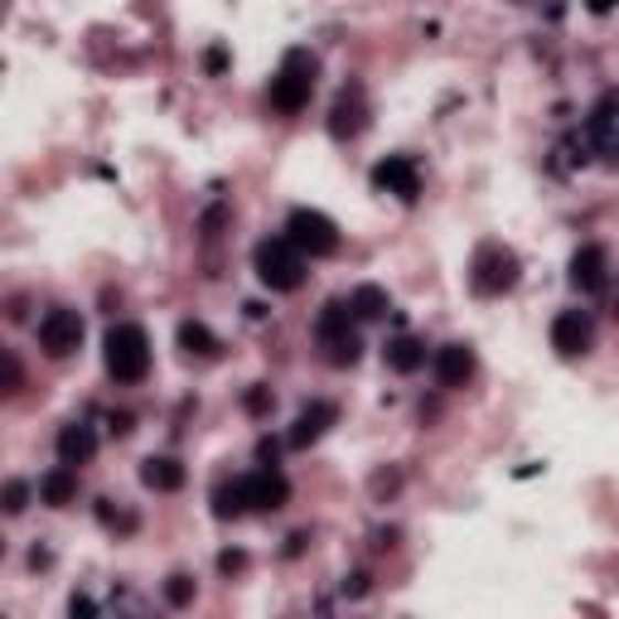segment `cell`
Instances as JSON below:
<instances>
[{
  "label": "cell",
  "instance_id": "d6986e66",
  "mask_svg": "<svg viewBox=\"0 0 619 619\" xmlns=\"http://www.w3.org/2000/svg\"><path fill=\"white\" fill-rule=\"evenodd\" d=\"M383 359H387V369L393 373H416L426 363V344L421 339H412V334H397L393 344L383 349Z\"/></svg>",
  "mask_w": 619,
  "mask_h": 619
},
{
  "label": "cell",
  "instance_id": "5b68a950",
  "mask_svg": "<svg viewBox=\"0 0 619 619\" xmlns=\"http://www.w3.org/2000/svg\"><path fill=\"white\" fill-rule=\"evenodd\" d=\"M286 237L296 243L306 257H334L339 252V227L324 218L320 209H296L286 218Z\"/></svg>",
  "mask_w": 619,
  "mask_h": 619
},
{
  "label": "cell",
  "instance_id": "7402d4cb",
  "mask_svg": "<svg viewBox=\"0 0 619 619\" xmlns=\"http://www.w3.org/2000/svg\"><path fill=\"white\" fill-rule=\"evenodd\" d=\"M320 344H324V359H330L334 369H353V363H359V353H363V339L353 330L330 334V339H320Z\"/></svg>",
  "mask_w": 619,
  "mask_h": 619
},
{
  "label": "cell",
  "instance_id": "ac0fdd59",
  "mask_svg": "<svg viewBox=\"0 0 619 619\" xmlns=\"http://www.w3.org/2000/svg\"><path fill=\"white\" fill-rule=\"evenodd\" d=\"M252 509V499H247V474L243 479H223L218 489H213V517H243Z\"/></svg>",
  "mask_w": 619,
  "mask_h": 619
},
{
  "label": "cell",
  "instance_id": "d6a6232c",
  "mask_svg": "<svg viewBox=\"0 0 619 619\" xmlns=\"http://www.w3.org/2000/svg\"><path fill=\"white\" fill-rule=\"evenodd\" d=\"M257 455H262V460H267V465H276V455H281V446H276V440H262V446H257Z\"/></svg>",
  "mask_w": 619,
  "mask_h": 619
},
{
  "label": "cell",
  "instance_id": "d590c367",
  "mask_svg": "<svg viewBox=\"0 0 619 619\" xmlns=\"http://www.w3.org/2000/svg\"><path fill=\"white\" fill-rule=\"evenodd\" d=\"M615 314H619V296H615Z\"/></svg>",
  "mask_w": 619,
  "mask_h": 619
},
{
  "label": "cell",
  "instance_id": "6da1fadb",
  "mask_svg": "<svg viewBox=\"0 0 619 619\" xmlns=\"http://www.w3.org/2000/svg\"><path fill=\"white\" fill-rule=\"evenodd\" d=\"M314 78H320V58H314L310 49H290V54L281 58V68H276V78H271V107L286 111V117L306 111L310 93H314Z\"/></svg>",
  "mask_w": 619,
  "mask_h": 619
},
{
  "label": "cell",
  "instance_id": "83f0119b",
  "mask_svg": "<svg viewBox=\"0 0 619 619\" xmlns=\"http://www.w3.org/2000/svg\"><path fill=\"white\" fill-rule=\"evenodd\" d=\"M243 566H247V557H243V552H223V557H218V572H223V576L243 572Z\"/></svg>",
  "mask_w": 619,
  "mask_h": 619
},
{
  "label": "cell",
  "instance_id": "e0dca14e",
  "mask_svg": "<svg viewBox=\"0 0 619 619\" xmlns=\"http://www.w3.org/2000/svg\"><path fill=\"white\" fill-rule=\"evenodd\" d=\"M40 499L49 503V509H68V503L78 499V470H73V465H58V470H49L40 479Z\"/></svg>",
  "mask_w": 619,
  "mask_h": 619
},
{
  "label": "cell",
  "instance_id": "9c48e42d",
  "mask_svg": "<svg viewBox=\"0 0 619 619\" xmlns=\"http://www.w3.org/2000/svg\"><path fill=\"white\" fill-rule=\"evenodd\" d=\"M590 339H596V324H590L586 310H562L557 320H552V349H557L562 359H580V353L590 349Z\"/></svg>",
  "mask_w": 619,
  "mask_h": 619
},
{
  "label": "cell",
  "instance_id": "f1b7e54d",
  "mask_svg": "<svg viewBox=\"0 0 619 619\" xmlns=\"http://www.w3.org/2000/svg\"><path fill=\"white\" fill-rule=\"evenodd\" d=\"M344 596H369V576H363V572H353V576L344 580Z\"/></svg>",
  "mask_w": 619,
  "mask_h": 619
},
{
  "label": "cell",
  "instance_id": "e575fe53",
  "mask_svg": "<svg viewBox=\"0 0 619 619\" xmlns=\"http://www.w3.org/2000/svg\"><path fill=\"white\" fill-rule=\"evenodd\" d=\"M223 63H227L223 49H209V73H223Z\"/></svg>",
  "mask_w": 619,
  "mask_h": 619
},
{
  "label": "cell",
  "instance_id": "4fadbf2b",
  "mask_svg": "<svg viewBox=\"0 0 619 619\" xmlns=\"http://www.w3.org/2000/svg\"><path fill=\"white\" fill-rule=\"evenodd\" d=\"M470 377H474V349L470 344L436 349V383L440 387H465Z\"/></svg>",
  "mask_w": 619,
  "mask_h": 619
},
{
  "label": "cell",
  "instance_id": "9a60e30c",
  "mask_svg": "<svg viewBox=\"0 0 619 619\" xmlns=\"http://www.w3.org/2000/svg\"><path fill=\"white\" fill-rule=\"evenodd\" d=\"M97 455V431L87 421H68L58 431V460L63 465H73V470H78V465H87Z\"/></svg>",
  "mask_w": 619,
  "mask_h": 619
},
{
  "label": "cell",
  "instance_id": "277c9868",
  "mask_svg": "<svg viewBox=\"0 0 619 619\" xmlns=\"http://www.w3.org/2000/svg\"><path fill=\"white\" fill-rule=\"evenodd\" d=\"M517 276H523V262H517L509 247H499V243H484L474 252V262H470V290L474 296H484V300L509 296V290L517 286Z\"/></svg>",
  "mask_w": 619,
  "mask_h": 619
},
{
  "label": "cell",
  "instance_id": "7a4b0ae2",
  "mask_svg": "<svg viewBox=\"0 0 619 619\" xmlns=\"http://www.w3.org/2000/svg\"><path fill=\"white\" fill-rule=\"evenodd\" d=\"M252 267H257V281L271 290H300L306 286V252H300L290 237H262L257 252H252Z\"/></svg>",
  "mask_w": 619,
  "mask_h": 619
},
{
  "label": "cell",
  "instance_id": "1f68e13d",
  "mask_svg": "<svg viewBox=\"0 0 619 619\" xmlns=\"http://www.w3.org/2000/svg\"><path fill=\"white\" fill-rule=\"evenodd\" d=\"M383 489L393 494V489H397V474H373V494H383Z\"/></svg>",
  "mask_w": 619,
  "mask_h": 619
},
{
  "label": "cell",
  "instance_id": "ba28073f",
  "mask_svg": "<svg viewBox=\"0 0 619 619\" xmlns=\"http://www.w3.org/2000/svg\"><path fill=\"white\" fill-rule=\"evenodd\" d=\"M373 184L383 189V194H397L402 204H416V194H421V174H416V160L412 156H387L373 166Z\"/></svg>",
  "mask_w": 619,
  "mask_h": 619
},
{
  "label": "cell",
  "instance_id": "cb8c5ba5",
  "mask_svg": "<svg viewBox=\"0 0 619 619\" xmlns=\"http://www.w3.org/2000/svg\"><path fill=\"white\" fill-rule=\"evenodd\" d=\"M166 600L174 605V610H184V605L194 600V580H189V576H170L166 580Z\"/></svg>",
  "mask_w": 619,
  "mask_h": 619
},
{
  "label": "cell",
  "instance_id": "7c38bea8",
  "mask_svg": "<svg viewBox=\"0 0 619 619\" xmlns=\"http://www.w3.org/2000/svg\"><path fill=\"white\" fill-rule=\"evenodd\" d=\"M334 421H339V407H334V402H310V407L296 416V426H290L286 440H290L296 450H306V446H314V440L330 431Z\"/></svg>",
  "mask_w": 619,
  "mask_h": 619
},
{
  "label": "cell",
  "instance_id": "2e32d148",
  "mask_svg": "<svg viewBox=\"0 0 619 619\" xmlns=\"http://www.w3.org/2000/svg\"><path fill=\"white\" fill-rule=\"evenodd\" d=\"M141 484L156 494H174V489H184V465L174 455H150L141 465Z\"/></svg>",
  "mask_w": 619,
  "mask_h": 619
},
{
  "label": "cell",
  "instance_id": "4dcf8cb0",
  "mask_svg": "<svg viewBox=\"0 0 619 619\" xmlns=\"http://www.w3.org/2000/svg\"><path fill=\"white\" fill-rule=\"evenodd\" d=\"M68 615H73V619H78V615H97V605L87 600V596H73V600H68Z\"/></svg>",
  "mask_w": 619,
  "mask_h": 619
},
{
  "label": "cell",
  "instance_id": "603a6c76",
  "mask_svg": "<svg viewBox=\"0 0 619 619\" xmlns=\"http://www.w3.org/2000/svg\"><path fill=\"white\" fill-rule=\"evenodd\" d=\"M97 517H103L107 527H121V533H136V513L117 509V503H111V499H103V503H97Z\"/></svg>",
  "mask_w": 619,
  "mask_h": 619
},
{
  "label": "cell",
  "instance_id": "30bf717a",
  "mask_svg": "<svg viewBox=\"0 0 619 619\" xmlns=\"http://www.w3.org/2000/svg\"><path fill=\"white\" fill-rule=\"evenodd\" d=\"M572 286L580 296H600L605 286H610V257H605V247H576L572 257Z\"/></svg>",
  "mask_w": 619,
  "mask_h": 619
},
{
  "label": "cell",
  "instance_id": "f546056e",
  "mask_svg": "<svg viewBox=\"0 0 619 619\" xmlns=\"http://www.w3.org/2000/svg\"><path fill=\"white\" fill-rule=\"evenodd\" d=\"M111 436H131V412H111Z\"/></svg>",
  "mask_w": 619,
  "mask_h": 619
},
{
  "label": "cell",
  "instance_id": "8992f818",
  "mask_svg": "<svg viewBox=\"0 0 619 619\" xmlns=\"http://www.w3.org/2000/svg\"><path fill=\"white\" fill-rule=\"evenodd\" d=\"M40 349L49 353V359H73V353L83 349V320L78 310L68 306H54L40 320Z\"/></svg>",
  "mask_w": 619,
  "mask_h": 619
},
{
  "label": "cell",
  "instance_id": "44dd1931",
  "mask_svg": "<svg viewBox=\"0 0 619 619\" xmlns=\"http://www.w3.org/2000/svg\"><path fill=\"white\" fill-rule=\"evenodd\" d=\"M349 306H353V314H359V320H383V314L393 310V300H387L383 286H359V290L349 296Z\"/></svg>",
  "mask_w": 619,
  "mask_h": 619
},
{
  "label": "cell",
  "instance_id": "52a82bcc",
  "mask_svg": "<svg viewBox=\"0 0 619 619\" xmlns=\"http://www.w3.org/2000/svg\"><path fill=\"white\" fill-rule=\"evenodd\" d=\"M586 136H590V146L610 160V166H619V93H605L600 103L590 107Z\"/></svg>",
  "mask_w": 619,
  "mask_h": 619
},
{
  "label": "cell",
  "instance_id": "484cf974",
  "mask_svg": "<svg viewBox=\"0 0 619 619\" xmlns=\"http://www.w3.org/2000/svg\"><path fill=\"white\" fill-rule=\"evenodd\" d=\"M20 383H24V377H20L15 353H6V397H15V393H20Z\"/></svg>",
  "mask_w": 619,
  "mask_h": 619
},
{
  "label": "cell",
  "instance_id": "4316f807",
  "mask_svg": "<svg viewBox=\"0 0 619 619\" xmlns=\"http://www.w3.org/2000/svg\"><path fill=\"white\" fill-rule=\"evenodd\" d=\"M247 412H252V416L271 412V393H267V387H252V393H247Z\"/></svg>",
  "mask_w": 619,
  "mask_h": 619
},
{
  "label": "cell",
  "instance_id": "5bb4252c",
  "mask_svg": "<svg viewBox=\"0 0 619 619\" xmlns=\"http://www.w3.org/2000/svg\"><path fill=\"white\" fill-rule=\"evenodd\" d=\"M247 499H252V509H257V513H276V509H286L290 484H286V479L267 465V470L247 474Z\"/></svg>",
  "mask_w": 619,
  "mask_h": 619
},
{
  "label": "cell",
  "instance_id": "3957f363",
  "mask_svg": "<svg viewBox=\"0 0 619 619\" xmlns=\"http://www.w3.org/2000/svg\"><path fill=\"white\" fill-rule=\"evenodd\" d=\"M103 359H107V373L117 377V383H141L150 373V334L141 324H117V330H107Z\"/></svg>",
  "mask_w": 619,
  "mask_h": 619
},
{
  "label": "cell",
  "instance_id": "ffe728a7",
  "mask_svg": "<svg viewBox=\"0 0 619 619\" xmlns=\"http://www.w3.org/2000/svg\"><path fill=\"white\" fill-rule=\"evenodd\" d=\"M180 349L189 353V359H218V339H213L209 324H199V320L180 324Z\"/></svg>",
  "mask_w": 619,
  "mask_h": 619
},
{
  "label": "cell",
  "instance_id": "836d02e7",
  "mask_svg": "<svg viewBox=\"0 0 619 619\" xmlns=\"http://www.w3.org/2000/svg\"><path fill=\"white\" fill-rule=\"evenodd\" d=\"M586 6H590V10H596V15H610V10L619 6V0H586Z\"/></svg>",
  "mask_w": 619,
  "mask_h": 619
},
{
  "label": "cell",
  "instance_id": "d4e9b609",
  "mask_svg": "<svg viewBox=\"0 0 619 619\" xmlns=\"http://www.w3.org/2000/svg\"><path fill=\"white\" fill-rule=\"evenodd\" d=\"M24 503H30V484H24V479H10L6 484V513L10 517L24 513Z\"/></svg>",
  "mask_w": 619,
  "mask_h": 619
},
{
  "label": "cell",
  "instance_id": "8fae6325",
  "mask_svg": "<svg viewBox=\"0 0 619 619\" xmlns=\"http://www.w3.org/2000/svg\"><path fill=\"white\" fill-rule=\"evenodd\" d=\"M363 126H369V103H363L359 87H349L330 111V136L334 141H353V136H363Z\"/></svg>",
  "mask_w": 619,
  "mask_h": 619
}]
</instances>
